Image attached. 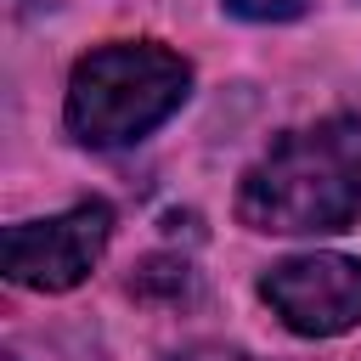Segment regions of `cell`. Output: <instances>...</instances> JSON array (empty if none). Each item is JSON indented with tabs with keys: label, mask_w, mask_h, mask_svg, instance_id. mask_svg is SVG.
<instances>
[{
	"label": "cell",
	"mask_w": 361,
	"mask_h": 361,
	"mask_svg": "<svg viewBox=\"0 0 361 361\" xmlns=\"http://www.w3.org/2000/svg\"><path fill=\"white\" fill-rule=\"evenodd\" d=\"M237 220L276 237H327L361 220V118L327 113L282 130L237 180Z\"/></svg>",
	"instance_id": "obj_1"
},
{
	"label": "cell",
	"mask_w": 361,
	"mask_h": 361,
	"mask_svg": "<svg viewBox=\"0 0 361 361\" xmlns=\"http://www.w3.org/2000/svg\"><path fill=\"white\" fill-rule=\"evenodd\" d=\"M192 96V62L158 39H113L68 73V135L79 147H135Z\"/></svg>",
	"instance_id": "obj_2"
},
{
	"label": "cell",
	"mask_w": 361,
	"mask_h": 361,
	"mask_svg": "<svg viewBox=\"0 0 361 361\" xmlns=\"http://www.w3.org/2000/svg\"><path fill=\"white\" fill-rule=\"evenodd\" d=\"M107 243H113V209L102 197H85V203H73L62 214L6 226L0 265H6V282H17V288L68 293V288H79L96 271Z\"/></svg>",
	"instance_id": "obj_3"
},
{
	"label": "cell",
	"mask_w": 361,
	"mask_h": 361,
	"mask_svg": "<svg viewBox=\"0 0 361 361\" xmlns=\"http://www.w3.org/2000/svg\"><path fill=\"white\" fill-rule=\"evenodd\" d=\"M259 299L299 338H338L361 327V259L355 254H293L259 276Z\"/></svg>",
	"instance_id": "obj_4"
},
{
	"label": "cell",
	"mask_w": 361,
	"mask_h": 361,
	"mask_svg": "<svg viewBox=\"0 0 361 361\" xmlns=\"http://www.w3.org/2000/svg\"><path fill=\"white\" fill-rule=\"evenodd\" d=\"M130 293H135V299H169V305H186V299L197 293V276H192L186 259H164V254H152V259L130 276Z\"/></svg>",
	"instance_id": "obj_5"
},
{
	"label": "cell",
	"mask_w": 361,
	"mask_h": 361,
	"mask_svg": "<svg viewBox=\"0 0 361 361\" xmlns=\"http://www.w3.org/2000/svg\"><path fill=\"white\" fill-rule=\"evenodd\" d=\"M220 6L248 17V23H293V17L310 11V0H220Z\"/></svg>",
	"instance_id": "obj_6"
},
{
	"label": "cell",
	"mask_w": 361,
	"mask_h": 361,
	"mask_svg": "<svg viewBox=\"0 0 361 361\" xmlns=\"http://www.w3.org/2000/svg\"><path fill=\"white\" fill-rule=\"evenodd\" d=\"M169 361H254V355L237 350V344H186V350H175Z\"/></svg>",
	"instance_id": "obj_7"
},
{
	"label": "cell",
	"mask_w": 361,
	"mask_h": 361,
	"mask_svg": "<svg viewBox=\"0 0 361 361\" xmlns=\"http://www.w3.org/2000/svg\"><path fill=\"white\" fill-rule=\"evenodd\" d=\"M0 361H17V355H0Z\"/></svg>",
	"instance_id": "obj_8"
}]
</instances>
